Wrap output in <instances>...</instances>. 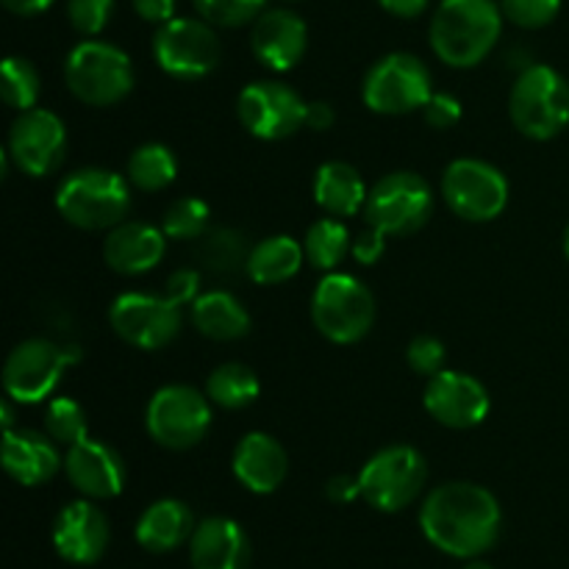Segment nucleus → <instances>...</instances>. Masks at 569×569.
<instances>
[{"label": "nucleus", "mask_w": 569, "mask_h": 569, "mask_svg": "<svg viewBox=\"0 0 569 569\" xmlns=\"http://www.w3.org/2000/svg\"><path fill=\"white\" fill-rule=\"evenodd\" d=\"M420 528L428 542L442 553L476 559L498 542L503 511L489 489L470 481H450L426 498Z\"/></svg>", "instance_id": "obj_1"}, {"label": "nucleus", "mask_w": 569, "mask_h": 569, "mask_svg": "<svg viewBox=\"0 0 569 569\" xmlns=\"http://www.w3.org/2000/svg\"><path fill=\"white\" fill-rule=\"evenodd\" d=\"M503 31V11L495 0H442L431 20V48L456 70L478 67Z\"/></svg>", "instance_id": "obj_2"}, {"label": "nucleus", "mask_w": 569, "mask_h": 569, "mask_svg": "<svg viewBox=\"0 0 569 569\" xmlns=\"http://www.w3.org/2000/svg\"><path fill=\"white\" fill-rule=\"evenodd\" d=\"M131 181L103 167L70 172L56 189V209L81 231H111L131 214Z\"/></svg>", "instance_id": "obj_3"}, {"label": "nucleus", "mask_w": 569, "mask_h": 569, "mask_svg": "<svg viewBox=\"0 0 569 569\" xmlns=\"http://www.w3.org/2000/svg\"><path fill=\"white\" fill-rule=\"evenodd\" d=\"M517 131L533 142H548L569 126V81L548 64H528L509 94Z\"/></svg>", "instance_id": "obj_4"}, {"label": "nucleus", "mask_w": 569, "mask_h": 569, "mask_svg": "<svg viewBox=\"0 0 569 569\" xmlns=\"http://www.w3.org/2000/svg\"><path fill=\"white\" fill-rule=\"evenodd\" d=\"M311 320L333 345H356L376 326V298L359 278L326 272L311 295Z\"/></svg>", "instance_id": "obj_5"}, {"label": "nucleus", "mask_w": 569, "mask_h": 569, "mask_svg": "<svg viewBox=\"0 0 569 569\" xmlns=\"http://www.w3.org/2000/svg\"><path fill=\"white\" fill-rule=\"evenodd\" d=\"M70 92L87 106H114L133 89V67L126 50L100 39H87L70 50L64 61Z\"/></svg>", "instance_id": "obj_6"}, {"label": "nucleus", "mask_w": 569, "mask_h": 569, "mask_svg": "<svg viewBox=\"0 0 569 569\" xmlns=\"http://www.w3.org/2000/svg\"><path fill=\"white\" fill-rule=\"evenodd\" d=\"M81 361V350L64 348L50 339H26L3 365V392L14 403H44L64 381V372Z\"/></svg>", "instance_id": "obj_7"}, {"label": "nucleus", "mask_w": 569, "mask_h": 569, "mask_svg": "<svg viewBox=\"0 0 569 569\" xmlns=\"http://www.w3.org/2000/svg\"><path fill=\"white\" fill-rule=\"evenodd\" d=\"M433 214V192L422 176L398 170L383 176L370 189L365 203L367 226L387 237H411L428 226Z\"/></svg>", "instance_id": "obj_8"}, {"label": "nucleus", "mask_w": 569, "mask_h": 569, "mask_svg": "<svg viewBox=\"0 0 569 569\" xmlns=\"http://www.w3.org/2000/svg\"><path fill=\"white\" fill-rule=\"evenodd\" d=\"M431 94V70L422 64V59L403 50L378 59L361 83V98L367 109L387 117L422 111Z\"/></svg>", "instance_id": "obj_9"}, {"label": "nucleus", "mask_w": 569, "mask_h": 569, "mask_svg": "<svg viewBox=\"0 0 569 569\" xmlns=\"http://www.w3.org/2000/svg\"><path fill=\"white\" fill-rule=\"evenodd\" d=\"M426 478L428 465L420 450L411 445H389L361 467V498L372 509L395 515L420 498Z\"/></svg>", "instance_id": "obj_10"}, {"label": "nucleus", "mask_w": 569, "mask_h": 569, "mask_svg": "<svg viewBox=\"0 0 569 569\" xmlns=\"http://www.w3.org/2000/svg\"><path fill=\"white\" fill-rule=\"evenodd\" d=\"M150 439L167 450H189L206 439L211 428V400L187 383L161 387L144 411Z\"/></svg>", "instance_id": "obj_11"}, {"label": "nucleus", "mask_w": 569, "mask_h": 569, "mask_svg": "<svg viewBox=\"0 0 569 569\" xmlns=\"http://www.w3.org/2000/svg\"><path fill=\"white\" fill-rule=\"evenodd\" d=\"M153 56L167 76L178 81H198L211 76L222 59V44L214 28L194 17H172L153 37Z\"/></svg>", "instance_id": "obj_12"}, {"label": "nucleus", "mask_w": 569, "mask_h": 569, "mask_svg": "<svg viewBox=\"0 0 569 569\" xmlns=\"http://www.w3.org/2000/svg\"><path fill=\"white\" fill-rule=\"evenodd\" d=\"M448 209L467 222H492L509 206V181L483 159L450 161L442 176Z\"/></svg>", "instance_id": "obj_13"}, {"label": "nucleus", "mask_w": 569, "mask_h": 569, "mask_svg": "<svg viewBox=\"0 0 569 569\" xmlns=\"http://www.w3.org/2000/svg\"><path fill=\"white\" fill-rule=\"evenodd\" d=\"M111 328L139 350H161L181 333V306L167 295L126 292L111 303Z\"/></svg>", "instance_id": "obj_14"}, {"label": "nucleus", "mask_w": 569, "mask_h": 569, "mask_svg": "<svg viewBox=\"0 0 569 569\" xmlns=\"http://www.w3.org/2000/svg\"><path fill=\"white\" fill-rule=\"evenodd\" d=\"M309 103L281 81H256L239 92L237 117L248 133L264 142H281L306 128Z\"/></svg>", "instance_id": "obj_15"}, {"label": "nucleus", "mask_w": 569, "mask_h": 569, "mask_svg": "<svg viewBox=\"0 0 569 569\" xmlns=\"http://www.w3.org/2000/svg\"><path fill=\"white\" fill-rule=\"evenodd\" d=\"M9 156L26 176L44 178L61 167L67 156V128L50 109L20 111L9 131Z\"/></svg>", "instance_id": "obj_16"}, {"label": "nucleus", "mask_w": 569, "mask_h": 569, "mask_svg": "<svg viewBox=\"0 0 569 569\" xmlns=\"http://www.w3.org/2000/svg\"><path fill=\"white\" fill-rule=\"evenodd\" d=\"M422 403H426V411L439 426L453 428V431L481 426L489 417V409H492L487 387L478 378L459 370H442L428 378Z\"/></svg>", "instance_id": "obj_17"}, {"label": "nucleus", "mask_w": 569, "mask_h": 569, "mask_svg": "<svg viewBox=\"0 0 569 569\" xmlns=\"http://www.w3.org/2000/svg\"><path fill=\"white\" fill-rule=\"evenodd\" d=\"M64 472L72 487L89 500H111L126 489V461L100 439H81L67 448Z\"/></svg>", "instance_id": "obj_18"}, {"label": "nucleus", "mask_w": 569, "mask_h": 569, "mask_svg": "<svg viewBox=\"0 0 569 569\" xmlns=\"http://www.w3.org/2000/svg\"><path fill=\"white\" fill-rule=\"evenodd\" d=\"M109 520L92 500H72L53 522V548L70 565H94L109 548Z\"/></svg>", "instance_id": "obj_19"}, {"label": "nucleus", "mask_w": 569, "mask_h": 569, "mask_svg": "<svg viewBox=\"0 0 569 569\" xmlns=\"http://www.w3.org/2000/svg\"><path fill=\"white\" fill-rule=\"evenodd\" d=\"M250 48L253 56L272 72H287L298 67V61L309 48V28L295 11L289 9H267L253 22L250 33Z\"/></svg>", "instance_id": "obj_20"}, {"label": "nucleus", "mask_w": 569, "mask_h": 569, "mask_svg": "<svg viewBox=\"0 0 569 569\" xmlns=\"http://www.w3.org/2000/svg\"><path fill=\"white\" fill-rule=\"evenodd\" d=\"M61 467L64 456L59 453V442L50 433L31 428L3 431V470L20 487H42L53 481Z\"/></svg>", "instance_id": "obj_21"}, {"label": "nucleus", "mask_w": 569, "mask_h": 569, "mask_svg": "<svg viewBox=\"0 0 569 569\" xmlns=\"http://www.w3.org/2000/svg\"><path fill=\"white\" fill-rule=\"evenodd\" d=\"M231 470L237 481L253 495H272L289 476V456L270 433H244L233 448Z\"/></svg>", "instance_id": "obj_22"}, {"label": "nucleus", "mask_w": 569, "mask_h": 569, "mask_svg": "<svg viewBox=\"0 0 569 569\" xmlns=\"http://www.w3.org/2000/svg\"><path fill=\"white\" fill-rule=\"evenodd\" d=\"M167 250V233L142 220H126L103 239V259L120 276H144Z\"/></svg>", "instance_id": "obj_23"}, {"label": "nucleus", "mask_w": 569, "mask_h": 569, "mask_svg": "<svg viewBox=\"0 0 569 569\" xmlns=\"http://www.w3.org/2000/svg\"><path fill=\"white\" fill-rule=\"evenodd\" d=\"M192 569H248V533L231 517H206L189 539Z\"/></svg>", "instance_id": "obj_24"}, {"label": "nucleus", "mask_w": 569, "mask_h": 569, "mask_svg": "<svg viewBox=\"0 0 569 569\" xmlns=\"http://www.w3.org/2000/svg\"><path fill=\"white\" fill-rule=\"evenodd\" d=\"M317 206L326 211L328 217H356L365 211L367 203V189L365 178L348 161H326L320 170L315 172V183H311Z\"/></svg>", "instance_id": "obj_25"}, {"label": "nucleus", "mask_w": 569, "mask_h": 569, "mask_svg": "<svg viewBox=\"0 0 569 569\" xmlns=\"http://www.w3.org/2000/svg\"><path fill=\"white\" fill-rule=\"evenodd\" d=\"M194 517L187 503L181 500H156L153 506L144 509V515L137 522V542L148 553H170L181 548L194 533Z\"/></svg>", "instance_id": "obj_26"}, {"label": "nucleus", "mask_w": 569, "mask_h": 569, "mask_svg": "<svg viewBox=\"0 0 569 569\" xmlns=\"http://www.w3.org/2000/svg\"><path fill=\"white\" fill-rule=\"evenodd\" d=\"M192 322L203 337L214 342H237L250 331L248 309L237 295L226 289H211L200 295L192 303Z\"/></svg>", "instance_id": "obj_27"}, {"label": "nucleus", "mask_w": 569, "mask_h": 569, "mask_svg": "<svg viewBox=\"0 0 569 569\" xmlns=\"http://www.w3.org/2000/svg\"><path fill=\"white\" fill-rule=\"evenodd\" d=\"M306 261V250L298 239L278 233V237L261 239L253 244L248 259V278L261 287H276V283L289 281L300 272Z\"/></svg>", "instance_id": "obj_28"}, {"label": "nucleus", "mask_w": 569, "mask_h": 569, "mask_svg": "<svg viewBox=\"0 0 569 569\" xmlns=\"http://www.w3.org/2000/svg\"><path fill=\"white\" fill-rule=\"evenodd\" d=\"M250 244L242 231L237 228H209L203 237L198 239V259L203 270L211 276H237V272L248 270Z\"/></svg>", "instance_id": "obj_29"}, {"label": "nucleus", "mask_w": 569, "mask_h": 569, "mask_svg": "<svg viewBox=\"0 0 569 569\" xmlns=\"http://www.w3.org/2000/svg\"><path fill=\"white\" fill-rule=\"evenodd\" d=\"M261 392V381L248 365H239V361H228L220 365L206 381V395L214 406L226 411H242L250 403H256Z\"/></svg>", "instance_id": "obj_30"}, {"label": "nucleus", "mask_w": 569, "mask_h": 569, "mask_svg": "<svg viewBox=\"0 0 569 569\" xmlns=\"http://www.w3.org/2000/svg\"><path fill=\"white\" fill-rule=\"evenodd\" d=\"M353 248V237H350L348 226L339 217H322V220L311 222L306 231V261L320 272H333Z\"/></svg>", "instance_id": "obj_31"}, {"label": "nucleus", "mask_w": 569, "mask_h": 569, "mask_svg": "<svg viewBox=\"0 0 569 569\" xmlns=\"http://www.w3.org/2000/svg\"><path fill=\"white\" fill-rule=\"evenodd\" d=\"M128 181L142 192H161L178 178V159L167 144L148 142L128 159Z\"/></svg>", "instance_id": "obj_32"}, {"label": "nucleus", "mask_w": 569, "mask_h": 569, "mask_svg": "<svg viewBox=\"0 0 569 569\" xmlns=\"http://www.w3.org/2000/svg\"><path fill=\"white\" fill-rule=\"evenodd\" d=\"M0 92H3L6 106H11V109L17 111L37 109L39 92H42L37 67H33L28 59H20V56H9V59L3 61Z\"/></svg>", "instance_id": "obj_33"}, {"label": "nucleus", "mask_w": 569, "mask_h": 569, "mask_svg": "<svg viewBox=\"0 0 569 569\" xmlns=\"http://www.w3.org/2000/svg\"><path fill=\"white\" fill-rule=\"evenodd\" d=\"M44 433L56 439L64 448H72L76 442L89 437V422L87 411L78 400L67 398H50L48 406H44Z\"/></svg>", "instance_id": "obj_34"}, {"label": "nucleus", "mask_w": 569, "mask_h": 569, "mask_svg": "<svg viewBox=\"0 0 569 569\" xmlns=\"http://www.w3.org/2000/svg\"><path fill=\"white\" fill-rule=\"evenodd\" d=\"M211 209L206 200L200 198H178L167 206L164 220H161V231L167 239H181V242H192L209 231Z\"/></svg>", "instance_id": "obj_35"}, {"label": "nucleus", "mask_w": 569, "mask_h": 569, "mask_svg": "<svg viewBox=\"0 0 569 569\" xmlns=\"http://www.w3.org/2000/svg\"><path fill=\"white\" fill-rule=\"evenodd\" d=\"M198 14L211 26L239 28L264 14L267 0H192Z\"/></svg>", "instance_id": "obj_36"}, {"label": "nucleus", "mask_w": 569, "mask_h": 569, "mask_svg": "<svg viewBox=\"0 0 569 569\" xmlns=\"http://www.w3.org/2000/svg\"><path fill=\"white\" fill-rule=\"evenodd\" d=\"M561 0H500V11L506 20L520 28H545L556 20Z\"/></svg>", "instance_id": "obj_37"}, {"label": "nucleus", "mask_w": 569, "mask_h": 569, "mask_svg": "<svg viewBox=\"0 0 569 569\" xmlns=\"http://www.w3.org/2000/svg\"><path fill=\"white\" fill-rule=\"evenodd\" d=\"M114 14V0H67V17L83 37H98Z\"/></svg>", "instance_id": "obj_38"}, {"label": "nucleus", "mask_w": 569, "mask_h": 569, "mask_svg": "<svg viewBox=\"0 0 569 569\" xmlns=\"http://www.w3.org/2000/svg\"><path fill=\"white\" fill-rule=\"evenodd\" d=\"M445 359H448L445 345L437 337H428V333H420V337L411 339L409 350H406V361H409L411 370L426 378H433L437 372H442Z\"/></svg>", "instance_id": "obj_39"}, {"label": "nucleus", "mask_w": 569, "mask_h": 569, "mask_svg": "<svg viewBox=\"0 0 569 569\" xmlns=\"http://www.w3.org/2000/svg\"><path fill=\"white\" fill-rule=\"evenodd\" d=\"M422 117L437 131H448V128H453L461 120V100L448 92H433L428 103L422 106Z\"/></svg>", "instance_id": "obj_40"}, {"label": "nucleus", "mask_w": 569, "mask_h": 569, "mask_svg": "<svg viewBox=\"0 0 569 569\" xmlns=\"http://www.w3.org/2000/svg\"><path fill=\"white\" fill-rule=\"evenodd\" d=\"M167 298L176 300L178 306H192L194 300L200 298V272L192 270V267H183V270H176L167 281Z\"/></svg>", "instance_id": "obj_41"}, {"label": "nucleus", "mask_w": 569, "mask_h": 569, "mask_svg": "<svg viewBox=\"0 0 569 569\" xmlns=\"http://www.w3.org/2000/svg\"><path fill=\"white\" fill-rule=\"evenodd\" d=\"M383 250H387V233L378 231V228L367 226L359 237L353 239V248H350V256H353L359 264L370 267L376 261H381Z\"/></svg>", "instance_id": "obj_42"}, {"label": "nucleus", "mask_w": 569, "mask_h": 569, "mask_svg": "<svg viewBox=\"0 0 569 569\" xmlns=\"http://www.w3.org/2000/svg\"><path fill=\"white\" fill-rule=\"evenodd\" d=\"M326 495L328 500H333V503L339 506L353 503L356 498H361L359 476H333L331 481L326 483Z\"/></svg>", "instance_id": "obj_43"}, {"label": "nucleus", "mask_w": 569, "mask_h": 569, "mask_svg": "<svg viewBox=\"0 0 569 569\" xmlns=\"http://www.w3.org/2000/svg\"><path fill=\"white\" fill-rule=\"evenodd\" d=\"M133 9L144 22L164 26L176 17V0H133Z\"/></svg>", "instance_id": "obj_44"}, {"label": "nucleus", "mask_w": 569, "mask_h": 569, "mask_svg": "<svg viewBox=\"0 0 569 569\" xmlns=\"http://www.w3.org/2000/svg\"><path fill=\"white\" fill-rule=\"evenodd\" d=\"M333 122H337V114H333V109L326 103V100H315V103H309L306 128H311V131H328Z\"/></svg>", "instance_id": "obj_45"}, {"label": "nucleus", "mask_w": 569, "mask_h": 569, "mask_svg": "<svg viewBox=\"0 0 569 569\" xmlns=\"http://www.w3.org/2000/svg\"><path fill=\"white\" fill-rule=\"evenodd\" d=\"M389 14L403 17V20H411V17H420L426 11L428 0H378Z\"/></svg>", "instance_id": "obj_46"}, {"label": "nucleus", "mask_w": 569, "mask_h": 569, "mask_svg": "<svg viewBox=\"0 0 569 569\" xmlns=\"http://www.w3.org/2000/svg\"><path fill=\"white\" fill-rule=\"evenodd\" d=\"M53 0H3L6 9L17 17H33V14H42V11L50 9Z\"/></svg>", "instance_id": "obj_47"}, {"label": "nucleus", "mask_w": 569, "mask_h": 569, "mask_svg": "<svg viewBox=\"0 0 569 569\" xmlns=\"http://www.w3.org/2000/svg\"><path fill=\"white\" fill-rule=\"evenodd\" d=\"M561 248H565V256L569 259V226L565 228V239H561Z\"/></svg>", "instance_id": "obj_48"}, {"label": "nucleus", "mask_w": 569, "mask_h": 569, "mask_svg": "<svg viewBox=\"0 0 569 569\" xmlns=\"http://www.w3.org/2000/svg\"><path fill=\"white\" fill-rule=\"evenodd\" d=\"M465 569H495V567H489V565H483V561H472V565H467Z\"/></svg>", "instance_id": "obj_49"}]
</instances>
